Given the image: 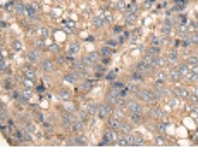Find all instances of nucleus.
Returning a JSON list of instances; mask_svg holds the SVG:
<instances>
[{"label":"nucleus","mask_w":198,"mask_h":155,"mask_svg":"<svg viewBox=\"0 0 198 155\" xmlns=\"http://www.w3.org/2000/svg\"><path fill=\"white\" fill-rule=\"evenodd\" d=\"M112 114V107L110 105H100L98 107V116L100 117H107Z\"/></svg>","instance_id":"4"},{"label":"nucleus","mask_w":198,"mask_h":155,"mask_svg":"<svg viewBox=\"0 0 198 155\" xmlns=\"http://www.w3.org/2000/svg\"><path fill=\"white\" fill-rule=\"evenodd\" d=\"M76 78H78V74L74 73V74H66V78H64V79H66V81H69V83H72V81H76Z\"/></svg>","instance_id":"14"},{"label":"nucleus","mask_w":198,"mask_h":155,"mask_svg":"<svg viewBox=\"0 0 198 155\" xmlns=\"http://www.w3.org/2000/svg\"><path fill=\"white\" fill-rule=\"evenodd\" d=\"M197 29H198V24H197Z\"/></svg>","instance_id":"27"},{"label":"nucleus","mask_w":198,"mask_h":155,"mask_svg":"<svg viewBox=\"0 0 198 155\" xmlns=\"http://www.w3.org/2000/svg\"><path fill=\"white\" fill-rule=\"evenodd\" d=\"M152 114H153L155 117H162V112H160L159 109H152Z\"/></svg>","instance_id":"18"},{"label":"nucleus","mask_w":198,"mask_h":155,"mask_svg":"<svg viewBox=\"0 0 198 155\" xmlns=\"http://www.w3.org/2000/svg\"><path fill=\"white\" fill-rule=\"evenodd\" d=\"M193 40H195V43H198V33L195 35V36H193Z\"/></svg>","instance_id":"26"},{"label":"nucleus","mask_w":198,"mask_h":155,"mask_svg":"<svg viewBox=\"0 0 198 155\" xmlns=\"http://www.w3.org/2000/svg\"><path fill=\"white\" fill-rule=\"evenodd\" d=\"M60 95H62V98H66V100L69 98V93H67L66 90H62V91H60Z\"/></svg>","instance_id":"25"},{"label":"nucleus","mask_w":198,"mask_h":155,"mask_svg":"<svg viewBox=\"0 0 198 155\" xmlns=\"http://www.w3.org/2000/svg\"><path fill=\"white\" fill-rule=\"evenodd\" d=\"M155 145H165V141L160 140V138H155Z\"/></svg>","instance_id":"24"},{"label":"nucleus","mask_w":198,"mask_h":155,"mask_svg":"<svg viewBox=\"0 0 198 155\" xmlns=\"http://www.w3.org/2000/svg\"><path fill=\"white\" fill-rule=\"evenodd\" d=\"M197 143H198V140H197Z\"/></svg>","instance_id":"28"},{"label":"nucleus","mask_w":198,"mask_h":155,"mask_svg":"<svg viewBox=\"0 0 198 155\" xmlns=\"http://www.w3.org/2000/svg\"><path fill=\"white\" fill-rule=\"evenodd\" d=\"M159 53H160V50H159V47H155V45H152V47L146 50V55H152V57H159Z\"/></svg>","instance_id":"5"},{"label":"nucleus","mask_w":198,"mask_h":155,"mask_svg":"<svg viewBox=\"0 0 198 155\" xmlns=\"http://www.w3.org/2000/svg\"><path fill=\"white\" fill-rule=\"evenodd\" d=\"M174 93H176L177 97H181V98H188V97H190L188 90H183V88H176V90H174Z\"/></svg>","instance_id":"6"},{"label":"nucleus","mask_w":198,"mask_h":155,"mask_svg":"<svg viewBox=\"0 0 198 155\" xmlns=\"http://www.w3.org/2000/svg\"><path fill=\"white\" fill-rule=\"evenodd\" d=\"M117 145H122V147L133 145V136H131V134H124V136L117 138Z\"/></svg>","instance_id":"3"},{"label":"nucleus","mask_w":198,"mask_h":155,"mask_svg":"<svg viewBox=\"0 0 198 155\" xmlns=\"http://www.w3.org/2000/svg\"><path fill=\"white\" fill-rule=\"evenodd\" d=\"M95 109H97L95 105H88V107H86V112H88V114H93V112H95Z\"/></svg>","instance_id":"19"},{"label":"nucleus","mask_w":198,"mask_h":155,"mask_svg":"<svg viewBox=\"0 0 198 155\" xmlns=\"http://www.w3.org/2000/svg\"><path fill=\"white\" fill-rule=\"evenodd\" d=\"M26 76H28V78H33V79H34V71L28 69V71H26Z\"/></svg>","instance_id":"22"},{"label":"nucleus","mask_w":198,"mask_h":155,"mask_svg":"<svg viewBox=\"0 0 198 155\" xmlns=\"http://www.w3.org/2000/svg\"><path fill=\"white\" fill-rule=\"evenodd\" d=\"M138 95H140V98H141V100H145V102H150V103H153V102L159 98V95H157L155 91H152V90H141Z\"/></svg>","instance_id":"1"},{"label":"nucleus","mask_w":198,"mask_h":155,"mask_svg":"<svg viewBox=\"0 0 198 155\" xmlns=\"http://www.w3.org/2000/svg\"><path fill=\"white\" fill-rule=\"evenodd\" d=\"M28 59H29V60H36V59H38V52H36V50H34V52H31V53H29V55H28Z\"/></svg>","instance_id":"15"},{"label":"nucleus","mask_w":198,"mask_h":155,"mask_svg":"<svg viewBox=\"0 0 198 155\" xmlns=\"http://www.w3.org/2000/svg\"><path fill=\"white\" fill-rule=\"evenodd\" d=\"M95 26H103V17H102V16L95 19Z\"/></svg>","instance_id":"17"},{"label":"nucleus","mask_w":198,"mask_h":155,"mask_svg":"<svg viewBox=\"0 0 198 155\" xmlns=\"http://www.w3.org/2000/svg\"><path fill=\"white\" fill-rule=\"evenodd\" d=\"M169 78H170V79H174V81H179V79H181V73H179L177 69H170Z\"/></svg>","instance_id":"7"},{"label":"nucleus","mask_w":198,"mask_h":155,"mask_svg":"<svg viewBox=\"0 0 198 155\" xmlns=\"http://www.w3.org/2000/svg\"><path fill=\"white\" fill-rule=\"evenodd\" d=\"M133 145H145V140H143L140 134H134V136H133Z\"/></svg>","instance_id":"10"},{"label":"nucleus","mask_w":198,"mask_h":155,"mask_svg":"<svg viewBox=\"0 0 198 155\" xmlns=\"http://www.w3.org/2000/svg\"><path fill=\"white\" fill-rule=\"evenodd\" d=\"M157 79L164 83V79H165V73L162 71V69H159V71H157Z\"/></svg>","instance_id":"13"},{"label":"nucleus","mask_w":198,"mask_h":155,"mask_svg":"<svg viewBox=\"0 0 198 155\" xmlns=\"http://www.w3.org/2000/svg\"><path fill=\"white\" fill-rule=\"evenodd\" d=\"M131 114H141L143 112V109H141V105L138 103V102H128V107H126Z\"/></svg>","instance_id":"2"},{"label":"nucleus","mask_w":198,"mask_h":155,"mask_svg":"<svg viewBox=\"0 0 198 155\" xmlns=\"http://www.w3.org/2000/svg\"><path fill=\"white\" fill-rule=\"evenodd\" d=\"M119 129H121L124 134H129V133H131V126H128V124H122V122H121V128H119Z\"/></svg>","instance_id":"11"},{"label":"nucleus","mask_w":198,"mask_h":155,"mask_svg":"<svg viewBox=\"0 0 198 155\" xmlns=\"http://www.w3.org/2000/svg\"><path fill=\"white\" fill-rule=\"evenodd\" d=\"M41 67H43V71H54V64L50 60H43L41 62Z\"/></svg>","instance_id":"9"},{"label":"nucleus","mask_w":198,"mask_h":155,"mask_svg":"<svg viewBox=\"0 0 198 155\" xmlns=\"http://www.w3.org/2000/svg\"><path fill=\"white\" fill-rule=\"evenodd\" d=\"M71 143H72V145H85L86 141L83 140V136H78V138H76V140H72Z\"/></svg>","instance_id":"12"},{"label":"nucleus","mask_w":198,"mask_h":155,"mask_svg":"<svg viewBox=\"0 0 198 155\" xmlns=\"http://www.w3.org/2000/svg\"><path fill=\"white\" fill-rule=\"evenodd\" d=\"M131 121H134V122H140V121H141V116H140V114H131Z\"/></svg>","instance_id":"16"},{"label":"nucleus","mask_w":198,"mask_h":155,"mask_svg":"<svg viewBox=\"0 0 198 155\" xmlns=\"http://www.w3.org/2000/svg\"><path fill=\"white\" fill-rule=\"evenodd\" d=\"M91 86H93V83H91V81H86V83H85V84H83V88H85V90H86V88H88V90H90V88H91Z\"/></svg>","instance_id":"21"},{"label":"nucleus","mask_w":198,"mask_h":155,"mask_svg":"<svg viewBox=\"0 0 198 155\" xmlns=\"http://www.w3.org/2000/svg\"><path fill=\"white\" fill-rule=\"evenodd\" d=\"M62 121H64V126H69V124H71V122H72V119H71V117H64V119H62Z\"/></svg>","instance_id":"20"},{"label":"nucleus","mask_w":198,"mask_h":155,"mask_svg":"<svg viewBox=\"0 0 198 155\" xmlns=\"http://www.w3.org/2000/svg\"><path fill=\"white\" fill-rule=\"evenodd\" d=\"M197 83H198V79H197Z\"/></svg>","instance_id":"29"},{"label":"nucleus","mask_w":198,"mask_h":155,"mask_svg":"<svg viewBox=\"0 0 198 155\" xmlns=\"http://www.w3.org/2000/svg\"><path fill=\"white\" fill-rule=\"evenodd\" d=\"M28 16H29V17H34V9L28 7Z\"/></svg>","instance_id":"23"},{"label":"nucleus","mask_w":198,"mask_h":155,"mask_svg":"<svg viewBox=\"0 0 198 155\" xmlns=\"http://www.w3.org/2000/svg\"><path fill=\"white\" fill-rule=\"evenodd\" d=\"M109 126H110V129H119L121 128V121L119 119H110L109 121Z\"/></svg>","instance_id":"8"}]
</instances>
